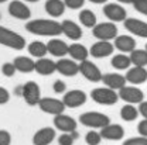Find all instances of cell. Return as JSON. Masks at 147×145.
<instances>
[{"label":"cell","mask_w":147,"mask_h":145,"mask_svg":"<svg viewBox=\"0 0 147 145\" xmlns=\"http://www.w3.org/2000/svg\"><path fill=\"white\" fill-rule=\"evenodd\" d=\"M26 30L34 35L41 37H57L62 33L61 23L55 20H45V18H37L28 21L26 24Z\"/></svg>","instance_id":"6da1fadb"},{"label":"cell","mask_w":147,"mask_h":145,"mask_svg":"<svg viewBox=\"0 0 147 145\" xmlns=\"http://www.w3.org/2000/svg\"><path fill=\"white\" fill-rule=\"evenodd\" d=\"M0 45H4L16 51H21L26 48V39L16 31H11L10 28L0 25Z\"/></svg>","instance_id":"7a4b0ae2"},{"label":"cell","mask_w":147,"mask_h":145,"mask_svg":"<svg viewBox=\"0 0 147 145\" xmlns=\"http://www.w3.org/2000/svg\"><path fill=\"white\" fill-rule=\"evenodd\" d=\"M91 99L102 106H112L116 104L119 97V93L110 88H96L91 92Z\"/></svg>","instance_id":"3957f363"},{"label":"cell","mask_w":147,"mask_h":145,"mask_svg":"<svg viewBox=\"0 0 147 145\" xmlns=\"http://www.w3.org/2000/svg\"><path fill=\"white\" fill-rule=\"evenodd\" d=\"M79 121L82 126L89 128H103L110 124V118L99 111H88L79 116Z\"/></svg>","instance_id":"277c9868"},{"label":"cell","mask_w":147,"mask_h":145,"mask_svg":"<svg viewBox=\"0 0 147 145\" xmlns=\"http://www.w3.org/2000/svg\"><path fill=\"white\" fill-rule=\"evenodd\" d=\"M92 34L99 41H110L117 37V27L113 21L99 23L92 28Z\"/></svg>","instance_id":"5b68a950"},{"label":"cell","mask_w":147,"mask_h":145,"mask_svg":"<svg viewBox=\"0 0 147 145\" xmlns=\"http://www.w3.org/2000/svg\"><path fill=\"white\" fill-rule=\"evenodd\" d=\"M21 96H23L24 102H26L28 106H38V103H40V100H41V90H40L38 83H36L34 80L26 82V83L23 85Z\"/></svg>","instance_id":"8992f818"},{"label":"cell","mask_w":147,"mask_h":145,"mask_svg":"<svg viewBox=\"0 0 147 145\" xmlns=\"http://www.w3.org/2000/svg\"><path fill=\"white\" fill-rule=\"evenodd\" d=\"M79 73L89 82H93V83H98L102 80L103 75L100 72V69L93 63L91 61L85 59L82 62H79Z\"/></svg>","instance_id":"52a82bcc"},{"label":"cell","mask_w":147,"mask_h":145,"mask_svg":"<svg viewBox=\"0 0 147 145\" xmlns=\"http://www.w3.org/2000/svg\"><path fill=\"white\" fill-rule=\"evenodd\" d=\"M38 107H40L41 111H44L47 114H53V116L62 114L64 110L67 109L62 100H58V99H54V97H41V100L38 103Z\"/></svg>","instance_id":"ba28073f"},{"label":"cell","mask_w":147,"mask_h":145,"mask_svg":"<svg viewBox=\"0 0 147 145\" xmlns=\"http://www.w3.org/2000/svg\"><path fill=\"white\" fill-rule=\"evenodd\" d=\"M119 97L129 104H140L144 99V93L139 88L134 86H125L119 90Z\"/></svg>","instance_id":"9c48e42d"},{"label":"cell","mask_w":147,"mask_h":145,"mask_svg":"<svg viewBox=\"0 0 147 145\" xmlns=\"http://www.w3.org/2000/svg\"><path fill=\"white\" fill-rule=\"evenodd\" d=\"M86 99H88V97H86V93H85V92L75 89V90L67 92V93L64 94L62 102H64L65 107H69V109H76V107L84 106V104L86 103Z\"/></svg>","instance_id":"30bf717a"},{"label":"cell","mask_w":147,"mask_h":145,"mask_svg":"<svg viewBox=\"0 0 147 145\" xmlns=\"http://www.w3.org/2000/svg\"><path fill=\"white\" fill-rule=\"evenodd\" d=\"M103 14L109 18L113 23H119V21H125L127 18V13L126 10L116 3H108L103 7Z\"/></svg>","instance_id":"8fae6325"},{"label":"cell","mask_w":147,"mask_h":145,"mask_svg":"<svg viewBox=\"0 0 147 145\" xmlns=\"http://www.w3.org/2000/svg\"><path fill=\"white\" fill-rule=\"evenodd\" d=\"M123 23H125V28L133 35L147 38V23L139 20V18H126Z\"/></svg>","instance_id":"7c38bea8"},{"label":"cell","mask_w":147,"mask_h":145,"mask_svg":"<svg viewBox=\"0 0 147 145\" xmlns=\"http://www.w3.org/2000/svg\"><path fill=\"white\" fill-rule=\"evenodd\" d=\"M57 72H59L64 76L72 78L79 73V63H76L74 59L59 58V61L57 62Z\"/></svg>","instance_id":"4fadbf2b"},{"label":"cell","mask_w":147,"mask_h":145,"mask_svg":"<svg viewBox=\"0 0 147 145\" xmlns=\"http://www.w3.org/2000/svg\"><path fill=\"white\" fill-rule=\"evenodd\" d=\"M9 14L18 20H28L31 17V10L20 0H13L9 4Z\"/></svg>","instance_id":"5bb4252c"},{"label":"cell","mask_w":147,"mask_h":145,"mask_svg":"<svg viewBox=\"0 0 147 145\" xmlns=\"http://www.w3.org/2000/svg\"><path fill=\"white\" fill-rule=\"evenodd\" d=\"M54 127L62 132H72L76 130L78 124L71 116H67L62 113V114L54 116Z\"/></svg>","instance_id":"9a60e30c"},{"label":"cell","mask_w":147,"mask_h":145,"mask_svg":"<svg viewBox=\"0 0 147 145\" xmlns=\"http://www.w3.org/2000/svg\"><path fill=\"white\" fill-rule=\"evenodd\" d=\"M100 135L103 140L120 141L125 137V128L120 124H108L106 127L100 128Z\"/></svg>","instance_id":"2e32d148"},{"label":"cell","mask_w":147,"mask_h":145,"mask_svg":"<svg viewBox=\"0 0 147 145\" xmlns=\"http://www.w3.org/2000/svg\"><path fill=\"white\" fill-rule=\"evenodd\" d=\"M55 140V128L42 127L33 135L34 145H50Z\"/></svg>","instance_id":"e0dca14e"},{"label":"cell","mask_w":147,"mask_h":145,"mask_svg":"<svg viewBox=\"0 0 147 145\" xmlns=\"http://www.w3.org/2000/svg\"><path fill=\"white\" fill-rule=\"evenodd\" d=\"M113 49H115V45L112 42H109V41H98L91 47L89 54L93 58H106V56L113 54Z\"/></svg>","instance_id":"ac0fdd59"},{"label":"cell","mask_w":147,"mask_h":145,"mask_svg":"<svg viewBox=\"0 0 147 145\" xmlns=\"http://www.w3.org/2000/svg\"><path fill=\"white\" fill-rule=\"evenodd\" d=\"M47 48H48V52L57 58H64L65 55H68V51H69V45L59 38L50 39L47 44Z\"/></svg>","instance_id":"d6986e66"},{"label":"cell","mask_w":147,"mask_h":145,"mask_svg":"<svg viewBox=\"0 0 147 145\" xmlns=\"http://www.w3.org/2000/svg\"><path fill=\"white\" fill-rule=\"evenodd\" d=\"M61 27H62V34L72 39V41H78L82 38V28L72 20H64L61 23Z\"/></svg>","instance_id":"ffe728a7"},{"label":"cell","mask_w":147,"mask_h":145,"mask_svg":"<svg viewBox=\"0 0 147 145\" xmlns=\"http://www.w3.org/2000/svg\"><path fill=\"white\" fill-rule=\"evenodd\" d=\"M102 82L105 83L106 88H110L113 90H120L122 88L126 86V76L120 73H106L102 78Z\"/></svg>","instance_id":"44dd1931"},{"label":"cell","mask_w":147,"mask_h":145,"mask_svg":"<svg viewBox=\"0 0 147 145\" xmlns=\"http://www.w3.org/2000/svg\"><path fill=\"white\" fill-rule=\"evenodd\" d=\"M126 80L131 85H142L147 80V69L144 66H133L125 75Z\"/></svg>","instance_id":"7402d4cb"},{"label":"cell","mask_w":147,"mask_h":145,"mask_svg":"<svg viewBox=\"0 0 147 145\" xmlns=\"http://www.w3.org/2000/svg\"><path fill=\"white\" fill-rule=\"evenodd\" d=\"M115 48L120 52H131L136 49V39L130 35H117L115 38Z\"/></svg>","instance_id":"603a6c76"},{"label":"cell","mask_w":147,"mask_h":145,"mask_svg":"<svg viewBox=\"0 0 147 145\" xmlns=\"http://www.w3.org/2000/svg\"><path fill=\"white\" fill-rule=\"evenodd\" d=\"M36 72L42 75V76H48L57 72V62L48 59V58H38L36 61Z\"/></svg>","instance_id":"cb8c5ba5"},{"label":"cell","mask_w":147,"mask_h":145,"mask_svg":"<svg viewBox=\"0 0 147 145\" xmlns=\"http://www.w3.org/2000/svg\"><path fill=\"white\" fill-rule=\"evenodd\" d=\"M13 63L16 65V69L21 73H31L36 71V62L27 56H16Z\"/></svg>","instance_id":"d4e9b609"},{"label":"cell","mask_w":147,"mask_h":145,"mask_svg":"<svg viewBox=\"0 0 147 145\" xmlns=\"http://www.w3.org/2000/svg\"><path fill=\"white\" fill-rule=\"evenodd\" d=\"M65 3L64 0H47L45 1V11L51 16V17H61L65 11Z\"/></svg>","instance_id":"484cf974"},{"label":"cell","mask_w":147,"mask_h":145,"mask_svg":"<svg viewBox=\"0 0 147 145\" xmlns=\"http://www.w3.org/2000/svg\"><path fill=\"white\" fill-rule=\"evenodd\" d=\"M68 55H71V58H72L74 61L82 62V61L88 59V55H91V54H89V49L86 47H84L82 44H72V45H69Z\"/></svg>","instance_id":"4316f807"},{"label":"cell","mask_w":147,"mask_h":145,"mask_svg":"<svg viewBox=\"0 0 147 145\" xmlns=\"http://www.w3.org/2000/svg\"><path fill=\"white\" fill-rule=\"evenodd\" d=\"M28 54L34 58H44L45 55L48 54V48H47V44L41 42V41H33L28 47Z\"/></svg>","instance_id":"83f0119b"},{"label":"cell","mask_w":147,"mask_h":145,"mask_svg":"<svg viewBox=\"0 0 147 145\" xmlns=\"http://www.w3.org/2000/svg\"><path fill=\"white\" fill-rule=\"evenodd\" d=\"M110 65H112L115 69H117V71H125V69H129V68H130L131 59H130V56H127V55H125V54H117L112 58Z\"/></svg>","instance_id":"f1b7e54d"},{"label":"cell","mask_w":147,"mask_h":145,"mask_svg":"<svg viewBox=\"0 0 147 145\" xmlns=\"http://www.w3.org/2000/svg\"><path fill=\"white\" fill-rule=\"evenodd\" d=\"M78 17H79V23H81L84 27H86V28H93V27L98 24V23H96L95 13H93L92 10H88V9L82 10Z\"/></svg>","instance_id":"f546056e"},{"label":"cell","mask_w":147,"mask_h":145,"mask_svg":"<svg viewBox=\"0 0 147 145\" xmlns=\"http://www.w3.org/2000/svg\"><path fill=\"white\" fill-rule=\"evenodd\" d=\"M131 65L134 66H147V51L146 49H134L130 52Z\"/></svg>","instance_id":"4dcf8cb0"},{"label":"cell","mask_w":147,"mask_h":145,"mask_svg":"<svg viewBox=\"0 0 147 145\" xmlns=\"http://www.w3.org/2000/svg\"><path fill=\"white\" fill-rule=\"evenodd\" d=\"M139 109H136L133 104H125L122 109H120V117L125 120V121H134L137 117H139Z\"/></svg>","instance_id":"1f68e13d"},{"label":"cell","mask_w":147,"mask_h":145,"mask_svg":"<svg viewBox=\"0 0 147 145\" xmlns=\"http://www.w3.org/2000/svg\"><path fill=\"white\" fill-rule=\"evenodd\" d=\"M85 141L88 145H99L102 141V135H100V132H96L95 130H91L89 132H86Z\"/></svg>","instance_id":"d6a6232c"},{"label":"cell","mask_w":147,"mask_h":145,"mask_svg":"<svg viewBox=\"0 0 147 145\" xmlns=\"http://www.w3.org/2000/svg\"><path fill=\"white\" fill-rule=\"evenodd\" d=\"M16 65L13 63V62H4L3 65H1V73L4 75V76H7V78H11L14 73H16Z\"/></svg>","instance_id":"836d02e7"},{"label":"cell","mask_w":147,"mask_h":145,"mask_svg":"<svg viewBox=\"0 0 147 145\" xmlns=\"http://www.w3.org/2000/svg\"><path fill=\"white\" fill-rule=\"evenodd\" d=\"M74 141H75V138L71 132H64L58 137V144L59 145H74Z\"/></svg>","instance_id":"e575fe53"},{"label":"cell","mask_w":147,"mask_h":145,"mask_svg":"<svg viewBox=\"0 0 147 145\" xmlns=\"http://www.w3.org/2000/svg\"><path fill=\"white\" fill-rule=\"evenodd\" d=\"M122 145H147V137H133V138H129L126 140Z\"/></svg>","instance_id":"d590c367"},{"label":"cell","mask_w":147,"mask_h":145,"mask_svg":"<svg viewBox=\"0 0 147 145\" xmlns=\"http://www.w3.org/2000/svg\"><path fill=\"white\" fill-rule=\"evenodd\" d=\"M133 7L136 9V11L142 13L143 16H147V0H134Z\"/></svg>","instance_id":"8d00e7d4"},{"label":"cell","mask_w":147,"mask_h":145,"mask_svg":"<svg viewBox=\"0 0 147 145\" xmlns=\"http://www.w3.org/2000/svg\"><path fill=\"white\" fill-rule=\"evenodd\" d=\"M11 144V135L7 130H0V145Z\"/></svg>","instance_id":"74e56055"},{"label":"cell","mask_w":147,"mask_h":145,"mask_svg":"<svg viewBox=\"0 0 147 145\" xmlns=\"http://www.w3.org/2000/svg\"><path fill=\"white\" fill-rule=\"evenodd\" d=\"M64 3H65V6H67L68 9L78 10V9H81V7L84 6L85 0H64Z\"/></svg>","instance_id":"f35d334b"},{"label":"cell","mask_w":147,"mask_h":145,"mask_svg":"<svg viewBox=\"0 0 147 145\" xmlns=\"http://www.w3.org/2000/svg\"><path fill=\"white\" fill-rule=\"evenodd\" d=\"M53 89H54L55 93H64V92L67 90V85H65V82H64V80L58 79V80H55L54 82Z\"/></svg>","instance_id":"ab89813d"},{"label":"cell","mask_w":147,"mask_h":145,"mask_svg":"<svg viewBox=\"0 0 147 145\" xmlns=\"http://www.w3.org/2000/svg\"><path fill=\"white\" fill-rule=\"evenodd\" d=\"M9 100H10L9 90L0 86V104H6V103H9Z\"/></svg>","instance_id":"60d3db41"},{"label":"cell","mask_w":147,"mask_h":145,"mask_svg":"<svg viewBox=\"0 0 147 145\" xmlns=\"http://www.w3.org/2000/svg\"><path fill=\"white\" fill-rule=\"evenodd\" d=\"M137 131H139V134H140V135L147 137V118L142 120V121L139 123V126H137Z\"/></svg>","instance_id":"b9f144b4"},{"label":"cell","mask_w":147,"mask_h":145,"mask_svg":"<svg viewBox=\"0 0 147 145\" xmlns=\"http://www.w3.org/2000/svg\"><path fill=\"white\" fill-rule=\"evenodd\" d=\"M139 113L143 116V118H147V102H142L140 104H139Z\"/></svg>","instance_id":"7bdbcfd3"},{"label":"cell","mask_w":147,"mask_h":145,"mask_svg":"<svg viewBox=\"0 0 147 145\" xmlns=\"http://www.w3.org/2000/svg\"><path fill=\"white\" fill-rule=\"evenodd\" d=\"M91 3H95V4H102V3H106L108 0H89Z\"/></svg>","instance_id":"ee69618b"},{"label":"cell","mask_w":147,"mask_h":145,"mask_svg":"<svg viewBox=\"0 0 147 145\" xmlns=\"http://www.w3.org/2000/svg\"><path fill=\"white\" fill-rule=\"evenodd\" d=\"M117 1L125 3V4H133V1H134V0H117Z\"/></svg>","instance_id":"f6af8a7d"},{"label":"cell","mask_w":147,"mask_h":145,"mask_svg":"<svg viewBox=\"0 0 147 145\" xmlns=\"http://www.w3.org/2000/svg\"><path fill=\"white\" fill-rule=\"evenodd\" d=\"M24 1H30V3H36V1H38V0H24Z\"/></svg>","instance_id":"bcb514c9"},{"label":"cell","mask_w":147,"mask_h":145,"mask_svg":"<svg viewBox=\"0 0 147 145\" xmlns=\"http://www.w3.org/2000/svg\"><path fill=\"white\" fill-rule=\"evenodd\" d=\"M4 1H7V0H0V3H4Z\"/></svg>","instance_id":"7dc6e473"},{"label":"cell","mask_w":147,"mask_h":145,"mask_svg":"<svg viewBox=\"0 0 147 145\" xmlns=\"http://www.w3.org/2000/svg\"><path fill=\"white\" fill-rule=\"evenodd\" d=\"M146 51H147V45H146Z\"/></svg>","instance_id":"c3c4849f"},{"label":"cell","mask_w":147,"mask_h":145,"mask_svg":"<svg viewBox=\"0 0 147 145\" xmlns=\"http://www.w3.org/2000/svg\"><path fill=\"white\" fill-rule=\"evenodd\" d=\"M0 17H1V16H0Z\"/></svg>","instance_id":"681fc988"}]
</instances>
